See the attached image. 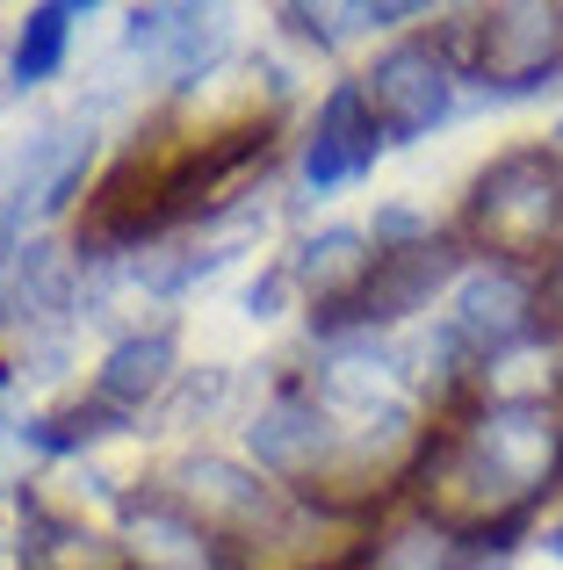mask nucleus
Wrapping results in <instances>:
<instances>
[{"instance_id":"6e6552de","label":"nucleus","mask_w":563,"mask_h":570,"mask_svg":"<svg viewBox=\"0 0 563 570\" xmlns=\"http://www.w3.org/2000/svg\"><path fill=\"white\" fill-rule=\"evenodd\" d=\"M310 397H318L325 412L339 419V426H368V419L412 412V397H405V362H397V354L383 347L376 333H339L333 347H325V362H318Z\"/></svg>"},{"instance_id":"a211bd4d","label":"nucleus","mask_w":563,"mask_h":570,"mask_svg":"<svg viewBox=\"0 0 563 570\" xmlns=\"http://www.w3.org/2000/svg\"><path fill=\"white\" fill-rule=\"evenodd\" d=\"M87 8L80 0H37V8L22 14V29H14V58H8V80L14 87H43L58 66H66L72 37H80Z\"/></svg>"},{"instance_id":"f3484780","label":"nucleus","mask_w":563,"mask_h":570,"mask_svg":"<svg viewBox=\"0 0 563 570\" xmlns=\"http://www.w3.org/2000/svg\"><path fill=\"white\" fill-rule=\"evenodd\" d=\"M174 383V333H130L101 354L95 368V404L116 419H138L159 390Z\"/></svg>"},{"instance_id":"f03ea898","label":"nucleus","mask_w":563,"mask_h":570,"mask_svg":"<svg viewBox=\"0 0 563 570\" xmlns=\"http://www.w3.org/2000/svg\"><path fill=\"white\" fill-rule=\"evenodd\" d=\"M470 80H484L498 101H521L556 87L563 72V8L556 0H498L470 8Z\"/></svg>"},{"instance_id":"423d86ee","label":"nucleus","mask_w":563,"mask_h":570,"mask_svg":"<svg viewBox=\"0 0 563 570\" xmlns=\"http://www.w3.org/2000/svg\"><path fill=\"white\" fill-rule=\"evenodd\" d=\"M463 433L492 455V470L513 484L521 505H535L563 476V404L556 397H542V404H484Z\"/></svg>"},{"instance_id":"b1692460","label":"nucleus","mask_w":563,"mask_h":570,"mask_svg":"<svg viewBox=\"0 0 563 570\" xmlns=\"http://www.w3.org/2000/svg\"><path fill=\"white\" fill-rule=\"evenodd\" d=\"M556 138H563V130H556Z\"/></svg>"},{"instance_id":"dca6fc26","label":"nucleus","mask_w":563,"mask_h":570,"mask_svg":"<svg viewBox=\"0 0 563 570\" xmlns=\"http://www.w3.org/2000/svg\"><path fill=\"white\" fill-rule=\"evenodd\" d=\"M14 570H130V549H124V534H101L87 520L58 513V505H29Z\"/></svg>"},{"instance_id":"4468645a","label":"nucleus","mask_w":563,"mask_h":570,"mask_svg":"<svg viewBox=\"0 0 563 570\" xmlns=\"http://www.w3.org/2000/svg\"><path fill=\"white\" fill-rule=\"evenodd\" d=\"M124 549L138 570H231V549L217 534H203L188 513H174L167 499H124Z\"/></svg>"},{"instance_id":"1a4fd4ad","label":"nucleus","mask_w":563,"mask_h":570,"mask_svg":"<svg viewBox=\"0 0 563 570\" xmlns=\"http://www.w3.org/2000/svg\"><path fill=\"white\" fill-rule=\"evenodd\" d=\"M246 448H254L260 476H282V484L310 491L318 470L333 462V448H339V419L325 412L310 390H282L275 404H260L254 426H246Z\"/></svg>"},{"instance_id":"0eeeda50","label":"nucleus","mask_w":563,"mask_h":570,"mask_svg":"<svg viewBox=\"0 0 563 570\" xmlns=\"http://www.w3.org/2000/svg\"><path fill=\"white\" fill-rule=\"evenodd\" d=\"M463 282V261H455L448 238H426V246H397V253H376V275H368V289L354 296L339 318H325L318 333H376V325H397L412 318V311H434L441 289H455Z\"/></svg>"},{"instance_id":"412c9836","label":"nucleus","mask_w":563,"mask_h":570,"mask_svg":"<svg viewBox=\"0 0 563 570\" xmlns=\"http://www.w3.org/2000/svg\"><path fill=\"white\" fill-rule=\"evenodd\" d=\"M289 289H296V282H289V261H282V267H268V275H260L254 289H246V311H254V318H275Z\"/></svg>"},{"instance_id":"9b49d317","label":"nucleus","mask_w":563,"mask_h":570,"mask_svg":"<svg viewBox=\"0 0 563 570\" xmlns=\"http://www.w3.org/2000/svg\"><path fill=\"white\" fill-rule=\"evenodd\" d=\"M376 153H383V130H376V116H368L362 87L339 80L333 95H325L318 124H310V145H304V188H310V195H333V188L362 181V174L376 167Z\"/></svg>"},{"instance_id":"6ab92c4d","label":"nucleus","mask_w":563,"mask_h":570,"mask_svg":"<svg viewBox=\"0 0 563 570\" xmlns=\"http://www.w3.org/2000/svg\"><path fill=\"white\" fill-rule=\"evenodd\" d=\"M87 153H95V138H72V130H43V145H29L22 153V181H14V203L22 209H66L72 188L87 181Z\"/></svg>"},{"instance_id":"9d476101","label":"nucleus","mask_w":563,"mask_h":570,"mask_svg":"<svg viewBox=\"0 0 563 570\" xmlns=\"http://www.w3.org/2000/svg\"><path fill=\"white\" fill-rule=\"evenodd\" d=\"M130 51L145 58L152 72H167L174 87L203 80L217 66V51L231 43L225 8H188V0H152V8H130Z\"/></svg>"},{"instance_id":"2eb2a0df","label":"nucleus","mask_w":563,"mask_h":570,"mask_svg":"<svg viewBox=\"0 0 563 570\" xmlns=\"http://www.w3.org/2000/svg\"><path fill=\"white\" fill-rule=\"evenodd\" d=\"M72 289H80V253H66L58 238H29L14 253L8 282H0V318L8 325H51L72 311Z\"/></svg>"},{"instance_id":"39448f33","label":"nucleus","mask_w":563,"mask_h":570,"mask_svg":"<svg viewBox=\"0 0 563 570\" xmlns=\"http://www.w3.org/2000/svg\"><path fill=\"white\" fill-rule=\"evenodd\" d=\"M441 333H448V347L463 354V362H498V354L527 347V340L542 333L535 318V282L521 275V267H498V261H477L463 267V282L448 289V318H441Z\"/></svg>"},{"instance_id":"aec40b11","label":"nucleus","mask_w":563,"mask_h":570,"mask_svg":"<svg viewBox=\"0 0 563 570\" xmlns=\"http://www.w3.org/2000/svg\"><path fill=\"white\" fill-rule=\"evenodd\" d=\"M368 570H470V542L441 520L412 513L368 542Z\"/></svg>"},{"instance_id":"f8f14e48","label":"nucleus","mask_w":563,"mask_h":570,"mask_svg":"<svg viewBox=\"0 0 563 570\" xmlns=\"http://www.w3.org/2000/svg\"><path fill=\"white\" fill-rule=\"evenodd\" d=\"M368 275H376V238H368L362 224H325V232H310L304 246L289 253V282H296V296L310 304L318 325L339 318V311L368 289Z\"/></svg>"},{"instance_id":"4be33fe9","label":"nucleus","mask_w":563,"mask_h":570,"mask_svg":"<svg viewBox=\"0 0 563 570\" xmlns=\"http://www.w3.org/2000/svg\"><path fill=\"white\" fill-rule=\"evenodd\" d=\"M22 224H29V209L14 203H0V282H8V267H14V253H22Z\"/></svg>"},{"instance_id":"f257e3e1","label":"nucleus","mask_w":563,"mask_h":570,"mask_svg":"<svg viewBox=\"0 0 563 570\" xmlns=\"http://www.w3.org/2000/svg\"><path fill=\"white\" fill-rule=\"evenodd\" d=\"M463 232L498 267H542L563 253V153L550 145H513L470 181Z\"/></svg>"},{"instance_id":"20e7f679","label":"nucleus","mask_w":563,"mask_h":570,"mask_svg":"<svg viewBox=\"0 0 563 570\" xmlns=\"http://www.w3.org/2000/svg\"><path fill=\"white\" fill-rule=\"evenodd\" d=\"M354 87H362L383 145H412L434 124H448V109H455V58L441 51V43H426V37H405V43H391Z\"/></svg>"},{"instance_id":"7ed1b4c3","label":"nucleus","mask_w":563,"mask_h":570,"mask_svg":"<svg viewBox=\"0 0 563 570\" xmlns=\"http://www.w3.org/2000/svg\"><path fill=\"white\" fill-rule=\"evenodd\" d=\"M152 499H167L174 513H188L203 534H217L225 549L254 542L282 505H289L268 476L246 470V462H231V455H181V462H167L159 484H152Z\"/></svg>"},{"instance_id":"5701e85b","label":"nucleus","mask_w":563,"mask_h":570,"mask_svg":"<svg viewBox=\"0 0 563 570\" xmlns=\"http://www.w3.org/2000/svg\"><path fill=\"white\" fill-rule=\"evenodd\" d=\"M0 383H8V362H0Z\"/></svg>"},{"instance_id":"ddd939ff","label":"nucleus","mask_w":563,"mask_h":570,"mask_svg":"<svg viewBox=\"0 0 563 570\" xmlns=\"http://www.w3.org/2000/svg\"><path fill=\"white\" fill-rule=\"evenodd\" d=\"M347 534H354V520L296 499V505H282L254 542L231 549V570H347Z\"/></svg>"}]
</instances>
